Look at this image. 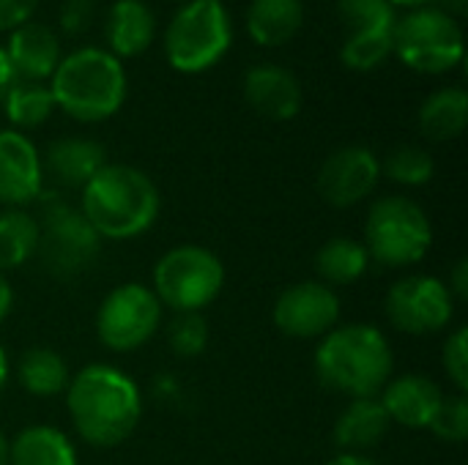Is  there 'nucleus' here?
I'll return each mask as SVG.
<instances>
[{"instance_id":"obj_2","label":"nucleus","mask_w":468,"mask_h":465,"mask_svg":"<svg viewBox=\"0 0 468 465\" xmlns=\"http://www.w3.org/2000/svg\"><path fill=\"white\" fill-rule=\"evenodd\" d=\"M80 211L101 241H129L154 227L162 195L143 170L107 162L80 189Z\"/></svg>"},{"instance_id":"obj_6","label":"nucleus","mask_w":468,"mask_h":465,"mask_svg":"<svg viewBox=\"0 0 468 465\" xmlns=\"http://www.w3.org/2000/svg\"><path fill=\"white\" fill-rule=\"evenodd\" d=\"M362 244L370 255V263L384 269H409L425 260L431 252L433 225L417 200L389 195L370 206Z\"/></svg>"},{"instance_id":"obj_5","label":"nucleus","mask_w":468,"mask_h":465,"mask_svg":"<svg viewBox=\"0 0 468 465\" xmlns=\"http://www.w3.org/2000/svg\"><path fill=\"white\" fill-rule=\"evenodd\" d=\"M38 247L36 260L44 274L55 280H77L90 271L101 255V238L71 206L63 192H41L36 197Z\"/></svg>"},{"instance_id":"obj_23","label":"nucleus","mask_w":468,"mask_h":465,"mask_svg":"<svg viewBox=\"0 0 468 465\" xmlns=\"http://www.w3.org/2000/svg\"><path fill=\"white\" fill-rule=\"evenodd\" d=\"M304 22L302 0H252L247 8V33L261 47L288 44Z\"/></svg>"},{"instance_id":"obj_19","label":"nucleus","mask_w":468,"mask_h":465,"mask_svg":"<svg viewBox=\"0 0 468 465\" xmlns=\"http://www.w3.org/2000/svg\"><path fill=\"white\" fill-rule=\"evenodd\" d=\"M5 52L19 79L25 82H47L60 63L58 38L52 36L47 25H38V22H25L16 30H11Z\"/></svg>"},{"instance_id":"obj_31","label":"nucleus","mask_w":468,"mask_h":465,"mask_svg":"<svg viewBox=\"0 0 468 465\" xmlns=\"http://www.w3.org/2000/svg\"><path fill=\"white\" fill-rule=\"evenodd\" d=\"M433 430L436 439L447 441V444H463L468 439V400L466 395L455 392L450 397H444L433 425L428 428Z\"/></svg>"},{"instance_id":"obj_43","label":"nucleus","mask_w":468,"mask_h":465,"mask_svg":"<svg viewBox=\"0 0 468 465\" xmlns=\"http://www.w3.org/2000/svg\"><path fill=\"white\" fill-rule=\"evenodd\" d=\"M214 3H222V0H214Z\"/></svg>"},{"instance_id":"obj_7","label":"nucleus","mask_w":468,"mask_h":465,"mask_svg":"<svg viewBox=\"0 0 468 465\" xmlns=\"http://www.w3.org/2000/svg\"><path fill=\"white\" fill-rule=\"evenodd\" d=\"M151 280V291L162 310L176 315L200 312L222 293L225 266L200 244H178L156 260Z\"/></svg>"},{"instance_id":"obj_37","label":"nucleus","mask_w":468,"mask_h":465,"mask_svg":"<svg viewBox=\"0 0 468 465\" xmlns=\"http://www.w3.org/2000/svg\"><path fill=\"white\" fill-rule=\"evenodd\" d=\"M11 307H14V291H11V285H8V280L0 274V323L8 318V312H11Z\"/></svg>"},{"instance_id":"obj_3","label":"nucleus","mask_w":468,"mask_h":465,"mask_svg":"<svg viewBox=\"0 0 468 465\" xmlns=\"http://www.w3.org/2000/svg\"><path fill=\"white\" fill-rule=\"evenodd\" d=\"M315 375L326 389L351 400L378 397L395 375V354L373 323L335 326L315 348Z\"/></svg>"},{"instance_id":"obj_42","label":"nucleus","mask_w":468,"mask_h":465,"mask_svg":"<svg viewBox=\"0 0 468 465\" xmlns=\"http://www.w3.org/2000/svg\"><path fill=\"white\" fill-rule=\"evenodd\" d=\"M178 3H189V0H178Z\"/></svg>"},{"instance_id":"obj_8","label":"nucleus","mask_w":468,"mask_h":465,"mask_svg":"<svg viewBox=\"0 0 468 465\" xmlns=\"http://www.w3.org/2000/svg\"><path fill=\"white\" fill-rule=\"evenodd\" d=\"M233 44L230 16L222 3L189 0L165 30V58L181 74L214 69Z\"/></svg>"},{"instance_id":"obj_27","label":"nucleus","mask_w":468,"mask_h":465,"mask_svg":"<svg viewBox=\"0 0 468 465\" xmlns=\"http://www.w3.org/2000/svg\"><path fill=\"white\" fill-rule=\"evenodd\" d=\"M38 222L25 208H5L0 214V274L25 266L36 258Z\"/></svg>"},{"instance_id":"obj_16","label":"nucleus","mask_w":468,"mask_h":465,"mask_svg":"<svg viewBox=\"0 0 468 465\" xmlns=\"http://www.w3.org/2000/svg\"><path fill=\"white\" fill-rule=\"evenodd\" d=\"M441 386L420 373L392 375L389 384L381 389L378 400L389 417V422L403 425L409 430H428L444 403Z\"/></svg>"},{"instance_id":"obj_15","label":"nucleus","mask_w":468,"mask_h":465,"mask_svg":"<svg viewBox=\"0 0 468 465\" xmlns=\"http://www.w3.org/2000/svg\"><path fill=\"white\" fill-rule=\"evenodd\" d=\"M44 192L41 153L25 132L0 129V206L27 208Z\"/></svg>"},{"instance_id":"obj_13","label":"nucleus","mask_w":468,"mask_h":465,"mask_svg":"<svg viewBox=\"0 0 468 465\" xmlns=\"http://www.w3.org/2000/svg\"><path fill=\"white\" fill-rule=\"evenodd\" d=\"M340 296L335 288L307 280L285 288L271 310L274 326L293 340H321L340 323Z\"/></svg>"},{"instance_id":"obj_10","label":"nucleus","mask_w":468,"mask_h":465,"mask_svg":"<svg viewBox=\"0 0 468 465\" xmlns=\"http://www.w3.org/2000/svg\"><path fill=\"white\" fill-rule=\"evenodd\" d=\"M96 337L107 351L132 354L151 343L162 326V304L148 285L123 282L96 310Z\"/></svg>"},{"instance_id":"obj_34","label":"nucleus","mask_w":468,"mask_h":465,"mask_svg":"<svg viewBox=\"0 0 468 465\" xmlns=\"http://www.w3.org/2000/svg\"><path fill=\"white\" fill-rule=\"evenodd\" d=\"M90 5L93 0H66L63 5V27L66 30H82L90 19Z\"/></svg>"},{"instance_id":"obj_26","label":"nucleus","mask_w":468,"mask_h":465,"mask_svg":"<svg viewBox=\"0 0 468 465\" xmlns=\"http://www.w3.org/2000/svg\"><path fill=\"white\" fill-rule=\"evenodd\" d=\"M468 123V93L463 88H439L420 107V129L431 140H455Z\"/></svg>"},{"instance_id":"obj_20","label":"nucleus","mask_w":468,"mask_h":465,"mask_svg":"<svg viewBox=\"0 0 468 465\" xmlns=\"http://www.w3.org/2000/svg\"><path fill=\"white\" fill-rule=\"evenodd\" d=\"M107 44L118 60L121 58H137L143 55L154 36H156V19L151 8L143 0H115L107 14Z\"/></svg>"},{"instance_id":"obj_18","label":"nucleus","mask_w":468,"mask_h":465,"mask_svg":"<svg viewBox=\"0 0 468 465\" xmlns=\"http://www.w3.org/2000/svg\"><path fill=\"white\" fill-rule=\"evenodd\" d=\"M104 164V148L88 137H60L41 153V173L52 181V186H58V192L82 189Z\"/></svg>"},{"instance_id":"obj_41","label":"nucleus","mask_w":468,"mask_h":465,"mask_svg":"<svg viewBox=\"0 0 468 465\" xmlns=\"http://www.w3.org/2000/svg\"><path fill=\"white\" fill-rule=\"evenodd\" d=\"M0 465H8V439L0 430Z\"/></svg>"},{"instance_id":"obj_9","label":"nucleus","mask_w":468,"mask_h":465,"mask_svg":"<svg viewBox=\"0 0 468 465\" xmlns=\"http://www.w3.org/2000/svg\"><path fill=\"white\" fill-rule=\"evenodd\" d=\"M392 52L420 74H447L463 63L466 41L458 19L444 8L425 5L395 22Z\"/></svg>"},{"instance_id":"obj_30","label":"nucleus","mask_w":468,"mask_h":465,"mask_svg":"<svg viewBox=\"0 0 468 465\" xmlns=\"http://www.w3.org/2000/svg\"><path fill=\"white\" fill-rule=\"evenodd\" d=\"M167 343L178 359H195L208 345V323L200 312L176 315L167 326Z\"/></svg>"},{"instance_id":"obj_40","label":"nucleus","mask_w":468,"mask_h":465,"mask_svg":"<svg viewBox=\"0 0 468 465\" xmlns=\"http://www.w3.org/2000/svg\"><path fill=\"white\" fill-rule=\"evenodd\" d=\"M5 381H8V356H5V351L0 345V389L5 386Z\"/></svg>"},{"instance_id":"obj_39","label":"nucleus","mask_w":468,"mask_h":465,"mask_svg":"<svg viewBox=\"0 0 468 465\" xmlns=\"http://www.w3.org/2000/svg\"><path fill=\"white\" fill-rule=\"evenodd\" d=\"M389 3H392L395 8L400 5V8H411V11H414V8H425V5H431V3H436V0H389Z\"/></svg>"},{"instance_id":"obj_1","label":"nucleus","mask_w":468,"mask_h":465,"mask_svg":"<svg viewBox=\"0 0 468 465\" xmlns=\"http://www.w3.org/2000/svg\"><path fill=\"white\" fill-rule=\"evenodd\" d=\"M63 397L74 433L96 449L123 444L143 417L137 384L123 370L101 362L74 373Z\"/></svg>"},{"instance_id":"obj_33","label":"nucleus","mask_w":468,"mask_h":465,"mask_svg":"<svg viewBox=\"0 0 468 465\" xmlns=\"http://www.w3.org/2000/svg\"><path fill=\"white\" fill-rule=\"evenodd\" d=\"M38 0H0V30H16L19 25L30 22Z\"/></svg>"},{"instance_id":"obj_25","label":"nucleus","mask_w":468,"mask_h":465,"mask_svg":"<svg viewBox=\"0 0 468 465\" xmlns=\"http://www.w3.org/2000/svg\"><path fill=\"white\" fill-rule=\"evenodd\" d=\"M370 269V255L365 249L362 241L348 238V236H337L329 238L318 252H315V271H318V282L329 285V288H346L359 282Z\"/></svg>"},{"instance_id":"obj_21","label":"nucleus","mask_w":468,"mask_h":465,"mask_svg":"<svg viewBox=\"0 0 468 465\" xmlns=\"http://www.w3.org/2000/svg\"><path fill=\"white\" fill-rule=\"evenodd\" d=\"M389 425L392 422L378 397L351 400L335 422V444L343 452L362 455L365 449H373L376 444H381Z\"/></svg>"},{"instance_id":"obj_24","label":"nucleus","mask_w":468,"mask_h":465,"mask_svg":"<svg viewBox=\"0 0 468 465\" xmlns=\"http://www.w3.org/2000/svg\"><path fill=\"white\" fill-rule=\"evenodd\" d=\"M19 386L30 395V397H38V400H47V397H58L66 392L69 381H71V373H69V365L66 359L52 351V348H27L19 362H16V370H14Z\"/></svg>"},{"instance_id":"obj_32","label":"nucleus","mask_w":468,"mask_h":465,"mask_svg":"<svg viewBox=\"0 0 468 465\" xmlns=\"http://www.w3.org/2000/svg\"><path fill=\"white\" fill-rule=\"evenodd\" d=\"M441 365H444V373L447 378L455 384V389L461 395L468 392V329L461 326L455 329L447 343H444V351H441Z\"/></svg>"},{"instance_id":"obj_11","label":"nucleus","mask_w":468,"mask_h":465,"mask_svg":"<svg viewBox=\"0 0 468 465\" xmlns=\"http://www.w3.org/2000/svg\"><path fill=\"white\" fill-rule=\"evenodd\" d=\"M389 323L411 337L444 332L455 318V299L444 280L431 274H409L398 280L384 301Z\"/></svg>"},{"instance_id":"obj_14","label":"nucleus","mask_w":468,"mask_h":465,"mask_svg":"<svg viewBox=\"0 0 468 465\" xmlns=\"http://www.w3.org/2000/svg\"><path fill=\"white\" fill-rule=\"evenodd\" d=\"M381 181V162L365 145H346L326 156L318 170L315 186L326 206L354 208L367 200Z\"/></svg>"},{"instance_id":"obj_28","label":"nucleus","mask_w":468,"mask_h":465,"mask_svg":"<svg viewBox=\"0 0 468 465\" xmlns=\"http://www.w3.org/2000/svg\"><path fill=\"white\" fill-rule=\"evenodd\" d=\"M3 110H5V118L14 123V129L22 132V129H36V126H41V123L52 115L55 101H52L49 85L19 79V82L8 90V96L3 99Z\"/></svg>"},{"instance_id":"obj_38","label":"nucleus","mask_w":468,"mask_h":465,"mask_svg":"<svg viewBox=\"0 0 468 465\" xmlns=\"http://www.w3.org/2000/svg\"><path fill=\"white\" fill-rule=\"evenodd\" d=\"M326 465H376L370 458H365V455H351V452H343V455H337V458H332Z\"/></svg>"},{"instance_id":"obj_22","label":"nucleus","mask_w":468,"mask_h":465,"mask_svg":"<svg viewBox=\"0 0 468 465\" xmlns=\"http://www.w3.org/2000/svg\"><path fill=\"white\" fill-rule=\"evenodd\" d=\"M8 465H77V449L63 430L30 425L8 441Z\"/></svg>"},{"instance_id":"obj_17","label":"nucleus","mask_w":468,"mask_h":465,"mask_svg":"<svg viewBox=\"0 0 468 465\" xmlns=\"http://www.w3.org/2000/svg\"><path fill=\"white\" fill-rule=\"evenodd\" d=\"M244 99L269 121H291L302 110V85L285 66L258 63L244 74Z\"/></svg>"},{"instance_id":"obj_29","label":"nucleus","mask_w":468,"mask_h":465,"mask_svg":"<svg viewBox=\"0 0 468 465\" xmlns=\"http://www.w3.org/2000/svg\"><path fill=\"white\" fill-rule=\"evenodd\" d=\"M381 173L400 186H425L436 175V162L420 145H400L384 159Z\"/></svg>"},{"instance_id":"obj_36","label":"nucleus","mask_w":468,"mask_h":465,"mask_svg":"<svg viewBox=\"0 0 468 465\" xmlns=\"http://www.w3.org/2000/svg\"><path fill=\"white\" fill-rule=\"evenodd\" d=\"M16 82H19V74H16V69H14V63H11L5 47H0V104H3V99L8 96V90H11Z\"/></svg>"},{"instance_id":"obj_4","label":"nucleus","mask_w":468,"mask_h":465,"mask_svg":"<svg viewBox=\"0 0 468 465\" xmlns=\"http://www.w3.org/2000/svg\"><path fill=\"white\" fill-rule=\"evenodd\" d=\"M123 63L99 47H80L60 58L49 77V93L58 110L80 123H99L112 118L126 101Z\"/></svg>"},{"instance_id":"obj_35","label":"nucleus","mask_w":468,"mask_h":465,"mask_svg":"<svg viewBox=\"0 0 468 465\" xmlns=\"http://www.w3.org/2000/svg\"><path fill=\"white\" fill-rule=\"evenodd\" d=\"M447 291H450V296L455 299V304L458 301H466L468 299V260L466 258H461L455 266H452V271H450V277H447Z\"/></svg>"},{"instance_id":"obj_12","label":"nucleus","mask_w":468,"mask_h":465,"mask_svg":"<svg viewBox=\"0 0 468 465\" xmlns=\"http://www.w3.org/2000/svg\"><path fill=\"white\" fill-rule=\"evenodd\" d=\"M340 16L348 38L340 47V60L351 71H373L392 55L395 5L389 0H340Z\"/></svg>"}]
</instances>
